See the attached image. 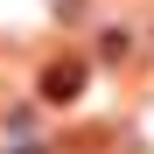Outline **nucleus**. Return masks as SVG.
Wrapping results in <instances>:
<instances>
[{"label": "nucleus", "mask_w": 154, "mask_h": 154, "mask_svg": "<svg viewBox=\"0 0 154 154\" xmlns=\"http://www.w3.org/2000/svg\"><path fill=\"white\" fill-rule=\"evenodd\" d=\"M77 84H84V70H77V63H56V70H49V77H42V91H49V98H56V105H63V98H70Z\"/></svg>", "instance_id": "nucleus-1"}]
</instances>
